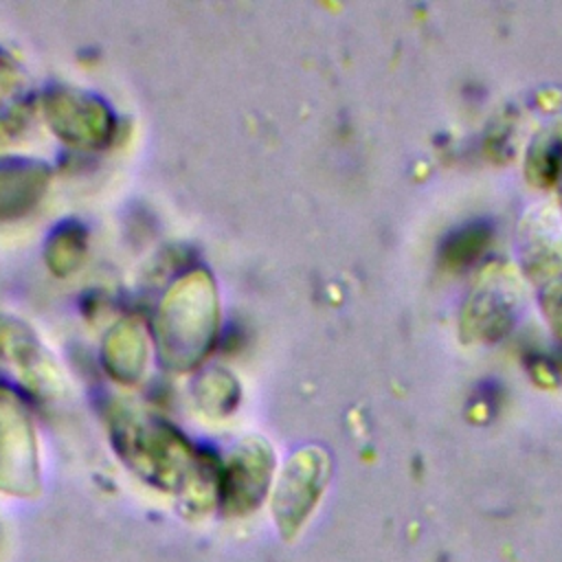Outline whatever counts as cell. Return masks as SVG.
<instances>
[{
  "label": "cell",
  "instance_id": "obj_1",
  "mask_svg": "<svg viewBox=\"0 0 562 562\" xmlns=\"http://www.w3.org/2000/svg\"><path fill=\"white\" fill-rule=\"evenodd\" d=\"M562 167V132L560 127L549 130L538 138V143L531 147V169L536 176L542 178V182H549L555 178V171Z\"/></svg>",
  "mask_w": 562,
  "mask_h": 562
},
{
  "label": "cell",
  "instance_id": "obj_2",
  "mask_svg": "<svg viewBox=\"0 0 562 562\" xmlns=\"http://www.w3.org/2000/svg\"><path fill=\"white\" fill-rule=\"evenodd\" d=\"M560 292H562V288H560ZM551 318L555 321V325H558V331H560V338H562V310L553 305V310H551Z\"/></svg>",
  "mask_w": 562,
  "mask_h": 562
}]
</instances>
